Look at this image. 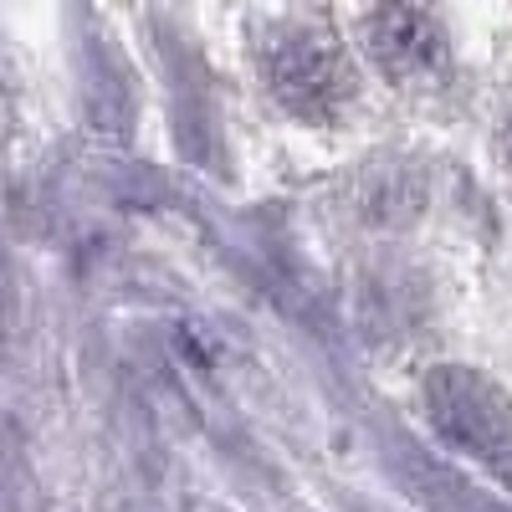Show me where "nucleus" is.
<instances>
[{"label": "nucleus", "instance_id": "2", "mask_svg": "<svg viewBox=\"0 0 512 512\" xmlns=\"http://www.w3.org/2000/svg\"><path fill=\"white\" fill-rule=\"evenodd\" d=\"M431 431L482 466H512V395L472 364H441L425 379Z\"/></svg>", "mask_w": 512, "mask_h": 512}, {"label": "nucleus", "instance_id": "4", "mask_svg": "<svg viewBox=\"0 0 512 512\" xmlns=\"http://www.w3.org/2000/svg\"><path fill=\"white\" fill-rule=\"evenodd\" d=\"M502 154H507V164H512V118H507V128H502Z\"/></svg>", "mask_w": 512, "mask_h": 512}, {"label": "nucleus", "instance_id": "3", "mask_svg": "<svg viewBox=\"0 0 512 512\" xmlns=\"http://www.w3.org/2000/svg\"><path fill=\"white\" fill-rule=\"evenodd\" d=\"M364 47L390 82H436L451 62L446 26L425 6H379L364 16Z\"/></svg>", "mask_w": 512, "mask_h": 512}, {"label": "nucleus", "instance_id": "1", "mask_svg": "<svg viewBox=\"0 0 512 512\" xmlns=\"http://www.w3.org/2000/svg\"><path fill=\"white\" fill-rule=\"evenodd\" d=\"M256 67L267 93L303 123H333L359 88L338 36L308 16H282L256 31Z\"/></svg>", "mask_w": 512, "mask_h": 512}]
</instances>
